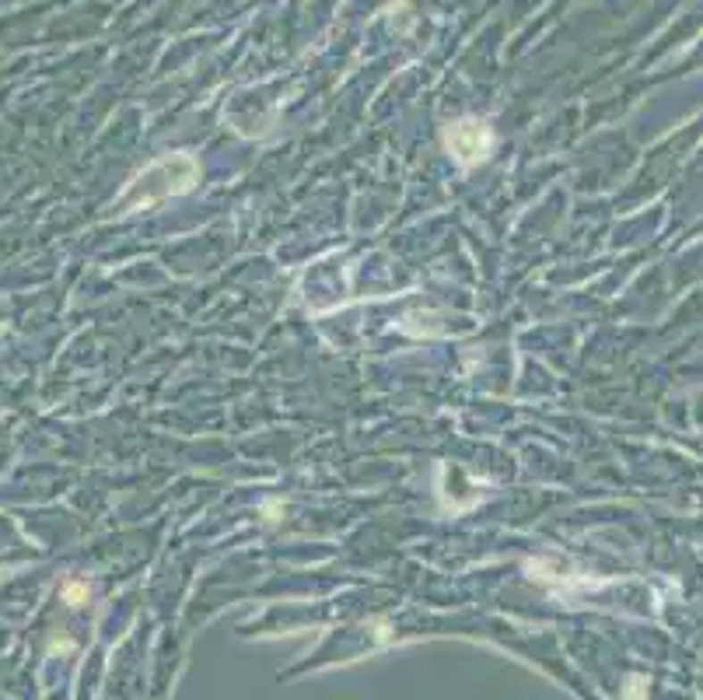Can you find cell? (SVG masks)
Segmentation results:
<instances>
[{
  "mask_svg": "<svg viewBox=\"0 0 703 700\" xmlns=\"http://www.w3.org/2000/svg\"><path fill=\"white\" fill-rule=\"evenodd\" d=\"M63 595H67V603H71V606H78L84 595H88V588H84V585H67V592H63Z\"/></svg>",
  "mask_w": 703,
  "mask_h": 700,
  "instance_id": "3",
  "label": "cell"
},
{
  "mask_svg": "<svg viewBox=\"0 0 703 700\" xmlns=\"http://www.w3.org/2000/svg\"><path fill=\"white\" fill-rule=\"evenodd\" d=\"M445 148H448V155H452L462 168L480 165V162H487L490 151H494V133H490V126L483 123V120L465 116V120H458V123L448 126Z\"/></svg>",
  "mask_w": 703,
  "mask_h": 700,
  "instance_id": "2",
  "label": "cell"
},
{
  "mask_svg": "<svg viewBox=\"0 0 703 700\" xmlns=\"http://www.w3.org/2000/svg\"><path fill=\"white\" fill-rule=\"evenodd\" d=\"M200 182V162L193 155H168L158 158L155 165H147L137 182L126 190V197L120 200V210H140V207H155L168 200V197H182Z\"/></svg>",
  "mask_w": 703,
  "mask_h": 700,
  "instance_id": "1",
  "label": "cell"
}]
</instances>
